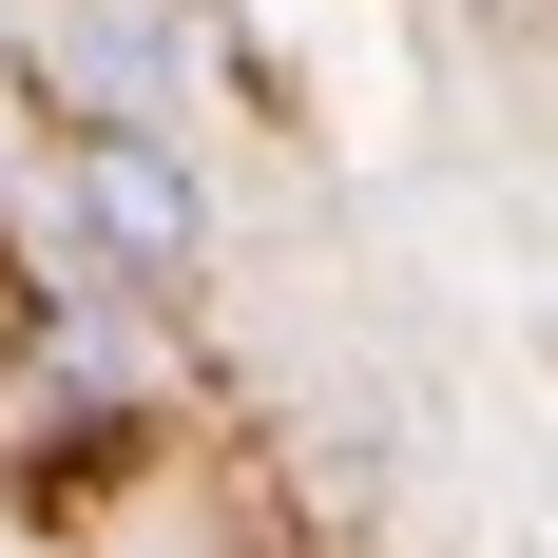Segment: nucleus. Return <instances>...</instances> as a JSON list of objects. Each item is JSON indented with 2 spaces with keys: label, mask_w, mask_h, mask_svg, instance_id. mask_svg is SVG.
I'll return each mask as SVG.
<instances>
[{
  "label": "nucleus",
  "mask_w": 558,
  "mask_h": 558,
  "mask_svg": "<svg viewBox=\"0 0 558 558\" xmlns=\"http://www.w3.org/2000/svg\"><path fill=\"white\" fill-rule=\"evenodd\" d=\"M77 231H97L116 270H193V251H213L193 135H173V116H97V135H77Z\"/></svg>",
  "instance_id": "1"
}]
</instances>
